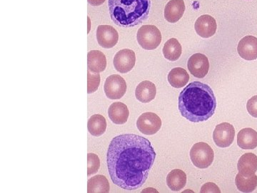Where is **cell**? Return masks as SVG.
<instances>
[{
    "label": "cell",
    "mask_w": 257,
    "mask_h": 193,
    "mask_svg": "<svg viewBox=\"0 0 257 193\" xmlns=\"http://www.w3.org/2000/svg\"><path fill=\"white\" fill-rule=\"evenodd\" d=\"M155 158L154 149L145 137L134 134L116 136L107 151L110 178L122 189H139L145 183Z\"/></svg>",
    "instance_id": "cell-1"
},
{
    "label": "cell",
    "mask_w": 257,
    "mask_h": 193,
    "mask_svg": "<svg viewBox=\"0 0 257 193\" xmlns=\"http://www.w3.org/2000/svg\"><path fill=\"white\" fill-rule=\"evenodd\" d=\"M217 109V100L208 84L195 81L189 83L179 96V109L182 115L192 122L212 118Z\"/></svg>",
    "instance_id": "cell-2"
},
{
    "label": "cell",
    "mask_w": 257,
    "mask_h": 193,
    "mask_svg": "<svg viewBox=\"0 0 257 193\" xmlns=\"http://www.w3.org/2000/svg\"><path fill=\"white\" fill-rule=\"evenodd\" d=\"M151 6V0H108L112 20L124 28L134 27L147 19Z\"/></svg>",
    "instance_id": "cell-3"
},
{
    "label": "cell",
    "mask_w": 257,
    "mask_h": 193,
    "mask_svg": "<svg viewBox=\"0 0 257 193\" xmlns=\"http://www.w3.org/2000/svg\"><path fill=\"white\" fill-rule=\"evenodd\" d=\"M137 40L144 49L154 50L162 42V34L154 25H143L137 32Z\"/></svg>",
    "instance_id": "cell-4"
},
{
    "label": "cell",
    "mask_w": 257,
    "mask_h": 193,
    "mask_svg": "<svg viewBox=\"0 0 257 193\" xmlns=\"http://www.w3.org/2000/svg\"><path fill=\"white\" fill-rule=\"evenodd\" d=\"M190 157L194 166L200 169H205L212 164L214 152L207 143L198 142L194 144L191 149Z\"/></svg>",
    "instance_id": "cell-5"
},
{
    "label": "cell",
    "mask_w": 257,
    "mask_h": 193,
    "mask_svg": "<svg viewBox=\"0 0 257 193\" xmlns=\"http://www.w3.org/2000/svg\"><path fill=\"white\" fill-rule=\"evenodd\" d=\"M104 90L107 97L110 100H119L127 92V83L120 75H110L105 81Z\"/></svg>",
    "instance_id": "cell-6"
},
{
    "label": "cell",
    "mask_w": 257,
    "mask_h": 193,
    "mask_svg": "<svg viewBox=\"0 0 257 193\" xmlns=\"http://www.w3.org/2000/svg\"><path fill=\"white\" fill-rule=\"evenodd\" d=\"M138 130L146 135H152L157 133L162 127V120L154 112H145L139 116L137 121Z\"/></svg>",
    "instance_id": "cell-7"
},
{
    "label": "cell",
    "mask_w": 257,
    "mask_h": 193,
    "mask_svg": "<svg viewBox=\"0 0 257 193\" xmlns=\"http://www.w3.org/2000/svg\"><path fill=\"white\" fill-rule=\"evenodd\" d=\"M235 137V130L232 125L223 122L218 125L213 132V139L219 148H228L233 143Z\"/></svg>",
    "instance_id": "cell-8"
},
{
    "label": "cell",
    "mask_w": 257,
    "mask_h": 193,
    "mask_svg": "<svg viewBox=\"0 0 257 193\" xmlns=\"http://www.w3.org/2000/svg\"><path fill=\"white\" fill-rule=\"evenodd\" d=\"M136 62L135 52L129 49L119 50L114 57V66L115 70L121 74H126L134 68Z\"/></svg>",
    "instance_id": "cell-9"
},
{
    "label": "cell",
    "mask_w": 257,
    "mask_h": 193,
    "mask_svg": "<svg viewBox=\"0 0 257 193\" xmlns=\"http://www.w3.org/2000/svg\"><path fill=\"white\" fill-rule=\"evenodd\" d=\"M96 40L105 49H111L118 42L119 34L111 25H99L96 29Z\"/></svg>",
    "instance_id": "cell-10"
},
{
    "label": "cell",
    "mask_w": 257,
    "mask_h": 193,
    "mask_svg": "<svg viewBox=\"0 0 257 193\" xmlns=\"http://www.w3.org/2000/svg\"><path fill=\"white\" fill-rule=\"evenodd\" d=\"M187 67L190 73L195 77L204 78L208 74L209 62L205 54L196 53L189 57Z\"/></svg>",
    "instance_id": "cell-11"
},
{
    "label": "cell",
    "mask_w": 257,
    "mask_h": 193,
    "mask_svg": "<svg viewBox=\"0 0 257 193\" xmlns=\"http://www.w3.org/2000/svg\"><path fill=\"white\" fill-rule=\"evenodd\" d=\"M194 29L198 35L202 38L214 36L217 29L216 19L211 15H203L198 17L194 24Z\"/></svg>",
    "instance_id": "cell-12"
},
{
    "label": "cell",
    "mask_w": 257,
    "mask_h": 193,
    "mask_svg": "<svg viewBox=\"0 0 257 193\" xmlns=\"http://www.w3.org/2000/svg\"><path fill=\"white\" fill-rule=\"evenodd\" d=\"M237 52L245 60H255L257 59V38L251 35L243 37L238 44Z\"/></svg>",
    "instance_id": "cell-13"
},
{
    "label": "cell",
    "mask_w": 257,
    "mask_h": 193,
    "mask_svg": "<svg viewBox=\"0 0 257 193\" xmlns=\"http://www.w3.org/2000/svg\"><path fill=\"white\" fill-rule=\"evenodd\" d=\"M183 0H170L164 8V18L167 22L176 23L183 17L185 11Z\"/></svg>",
    "instance_id": "cell-14"
},
{
    "label": "cell",
    "mask_w": 257,
    "mask_h": 193,
    "mask_svg": "<svg viewBox=\"0 0 257 193\" xmlns=\"http://www.w3.org/2000/svg\"><path fill=\"white\" fill-rule=\"evenodd\" d=\"M88 70L95 74L104 72L107 67V58L103 52L99 50H91L87 54Z\"/></svg>",
    "instance_id": "cell-15"
},
{
    "label": "cell",
    "mask_w": 257,
    "mask_h": 193,
    "mask_svg": "<svg viewBox=\"0 0 257 193\" xmlns=\"http://www.w3.org/2000/svg\"><path fill=\"white\" fill-rule=\"evenodd\" d=\"M108 115L112 122L116 125H123L128 120L129 112L128 107L122 102H114L108 109Z\"/></svg>",
    "instance_id": "cell-16"
},
{
    "label": "cell",
    "mask_w": 257,
    "mask_h": 193,
    "mask_svg": "<svg viewBox=\"0 0 257 193\" xmlns=\"http://www.w3.org/2000/svg\"><path fill=\"white\" fill-rule=\"evenodd\" d=\"M237 168L242 175H253L257 171V156L251 152L243 155L238 160Z\"/></svg>",
    "instance_id": "cell-17"
},
{
    "label": "cell",
    "mask_w": 257,
    "mask_h": 193,
    "mask_svg": "<svg viewBox=\"0 0 257 193\" xmlns=\"http://www.w3.org/2000/svg\"><path fill=\"white\" fill-rule=\"evenodd\" d=\"M157 95L155 84L150 81L145 80L138 84L135 90V96L139 102L148 103L152 101Z\"/></svg>",
    "instance_id": "cell-18"
},
{
    "label": "cell",
    "mask_w": 257,
    "mask_h": 193,
    "mask_svg": "<svg viewBox=\"0 0 257 193\" xmlns=\"http://www.w3.org/2000/svg\"><path fill=\"white\" fill-rule=\"evenodd\" d=\"M238 146L243 150H254L257 147V132L251 128L240 130L237 135Z\"/></svg>",
    "instance_id": "cell-19"
},
{
    "label": "cell",
    "mask_w": 257,
    "mask_h": 193,
    "mask_svg": "<svg viewBox=\"0 0 257 193\" xmlns=\"http://www.w3.org/2000/svg\"><path fill=\"white\" fill-rule=\"evenodd\" d=\"M187 183V174L182 169H175L169 172L166 177V184L173 191H179Z\"/></svg>",
    "instance_id": "cell-20"
},
{
    "label": "cell",
    "mask_w": 257,
    "mask_h": 193,
    "mask_svg": "<svg viewBox=\"0 0 257 193\" xmlns=\"http://www.w3.org/2000/svg\"><path fill=\"white\" fill-rule=\"evenodd\" d=\"M189 75L187 70L182 67H175L169 72L168 81L174 88H182L189 82Z\"/></svg>",
    "instance_id": "cell-21"
},
{
    "label": "cell",
    "mask_w": 257,
    "mask_h": 193,
    "mask_svg": "<svg viewBox=\"0 0 257 193\" xmlns=\"http://www.w3.org/2000/svg\"><path fill=\"white\" fill-rule=\"evenodd\" d=\"M107 120L102 114H94L89 119L87 127L89 133L95 137H99L106 132Z\"/></svg>",
    "instance_id": "cell-22"
},
{
    "label": "cell",
    "mask_w": 257,
    "mask_h": 193,
    "mask_svg": "<svg viewBox=\"0 0 257 193\" xmlns=\"http://www.w3.org/2000/svg\"><path fill=\"white\" fill-rule=\"evenodd\" d=\"M162 52L165 58L169 61L174 62L179 59L182 55V47L176 39L171 38L164 44Z\"/></svg>",
    "instance_id": "cell-23"
},
{
    "label": "cell",
    "mask_w": 257,
    "mask_h": 193,
    "mask_svg": "<svg viewBox=\"0 0 257 193\" xmlns=\"http://www.w3.org/2000/svg\"><path fill=\"white\" fill-rule=\"evenodd\" d=\"M109 183L107 178L102 174H98L88 180L87 192H109Z\"/></svg>",
    "instance_id": "cell-24"
},
{
    "label": "cell",
    "mask_w": 257,
    "mask_h": 193,
    "mask_svg": "<svg viewBox=\"0 0 257 193\" xmlns=\"http://www.w3.org/2000/svg\"><path fill=\"white\" fill-rule=\"evenodd\" d=\"M235 183L238 190L242 192H251L257 187V176L253 175L246 177L239 172L236 174Z\"/></svg>",
    "instance_id": "cell-25"
},
{
    "label": "cell",
    "mask_w": 257,
    "mask_h": 193,
    "mask_svg": "<svg viewBox=\"0 0 257 193\" xmlns=\"http://www.w3.org/2000/svg\"><path fill=\"white\" fill-rule=\"evenodd\" d=\"M100 75L95 74L88 70L87 72V92L91 94L95 92L99 88L100 84Z\"/></svg>",
    "instance_id": "cell-26"
},
{
    "label": "cell",
    "mask_w": 257,
    "mask_h": 193,
    "mask_svg": "<svg viewBox=\"0 0 257 193\" xmlns=\"http://www.w3.org/2000/svg\"><path fill=\"white\" fill-rule=\"evenodd\" d=\"M87 173L88 176H91L92 174H96L98 172L100 167V160L99 158L94 153H89L87 155Z\"/></svg>",
    "instance_id": "cell-27"
},
{
    "label": "cell",
    "mask_w": 257,
    "mask_h": 193,
    "mask_svg": "<svg viewBox=\"0 0 257 193\" xmlns=\"http://www.w3.org/2000/svg\"><path fill=\"white\" fill-rule=\"evenodd\" d=\"M246 109L248 112L252 117L257 118V95L252 96L248 100Z\"/></svg>",
    "instance_id": "cell-28"
},
{
    "label": "cell",
    "mask_w": 257,
    "mask_h": 193,
    "mask_svg": "<svg viewBox=\"0 0 257 193\" xmlns=\"http://www.w3.org/2000/svg\"><path fill=\"white\" fill-rule=\"evenodd\" d=\"M201 192H221V190L214 183L208 182L201 187Z\"/></svg>",
    "instance_id": "cell-29"
},
{
    "label": "cell",
    "mask_w": 257,
    "mask_h": 193,
    "mask_svg": "<svg viewBox=\"0 0 257 193\" xmlns=\"http://www.w3.org/2000/svg\"><path fill=\"white\" fill-rule=\"evenodd\" d=\"M106 0H87L88 3L93 6H97L103 4Z\"/></svg>",
    "instance_id": "cell-30"
},
{
    "label": "cell",
    "mask_w": 257,
    "mask_h": 193,
    "mask_svg": "<svg viewBox=\"0 0 257 193\" xmlns=\"http://www.w3.org/2000/svg\"><path fill=\"white\" fill-rule=\"evenodd\" d=\"M87 21H88V30H87V32H88V34H89V32H90L91 30V19L89 17H87Z\"/></svg>",
    "instance_id": "cell-31"
},
{
    "label": "cell",
    "mask_w": 257,
    "mask_h": 193,
    "mask_svg": "<svg viewBox=\"0 0 257 193\" xmlns=\"http://www.w3.org/2000/svg\"><path fill=\"white\" fill-rule=\"evenodd\" d=\"M248 1H249V0H248Z\"/></svg>",
    "instance_id": "cell-32"
}]
</instances>
